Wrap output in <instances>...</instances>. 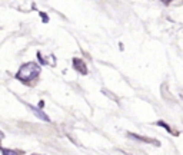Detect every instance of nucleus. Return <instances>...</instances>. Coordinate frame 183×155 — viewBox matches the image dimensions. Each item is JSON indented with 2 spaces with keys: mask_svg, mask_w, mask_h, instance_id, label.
I'll list each match as a JSON object with an SVG mask.
<instances>
[{
  "mask_svg": "<svg viewBox=\"0 0 183 155\" xmlns=\"http://www.w3.org/2000/svg\"><path fill=\"white\" fill-rule=\"evenodd\" d=\"M40 71H42V68L37 62H26L17 71L16 79L23 83H30L40 75Z\"/></svg>",
  "mask_w": 183,
  "mask_h": 155,
  "instance_id": "nucleus-1",
  "label": "nucleus"
},
{
  "mask_svg": "<svg viewBox=\"0 0 183 155\" xmlns=\"http://www.w3.org/2000/svg\"><path fill=\"white\" fill-rule=\"evenodd\" d=\"M72 63H73V68H74L80 75H87L89 73L87 66H86V63H85L83 59H80V57H73Z\"/></svg>",
  "mask_w": 183,
  "mask_h": 155,
  "instance_id": "nucleus-2",
  "label": "nucleus"
},
{
  "mask_svg": "<svg viewBox=\"0 0 183 155\" xmlns=\"http://www.w3.org/2000/svg\"><path fill=\"white\" fill-rule=\"evenodd\" d=\"M26 105H27V108H29V109H30V111H32L33 114L36 115V116L39 118V119H42V121H46V122H50V118H49V116H47L46 114H44L43 111H40L42 108L39 109V108H36V106L30 105V104H26Z\"/></svg>",
  "mask_w": 183,
  "mask_h": 155,
  "instance_id": "nucleus-3",
  "label": "nucleus"
},
{
  "mask_svg": "<svg viewBox=\"0 0 183 155\" xmlns=\"http://www.w3.org/2000/svg\"><path fill=\"white\" fill-rule=\"evenodd\" d=\"M128 135L129 137H132V138H135V139H139V141H143V142H152V144H156V145H157V142L153 141V139L143 138V137H140V135H135V134H132V132H128Z\"/></svg>",
  "mask_w": 183,
  "mask_h": 155,
  "instance_id": "nucleus-4",
  "label": "nucleus"
},
{
  "mask_svg": "<svg viewBox=\"0 0 183 155\" xmlns=\"http://www.w3.org/2000/svg\"><path fill=\"white\" fill-rule=\"evenodd\" d=\"M156 125H159V126H162V128H165L169 134H172V132H173V131H172V128H170V126H169L165 121H157V123H156Z\"/></svg>",
  "mask_w": 183,
  "mask_h": 155,
  "instance_id": "nucleus-5",
  "label": "nucleus"
},
{
  "mask_svg": "<svg viewBox=\"0 0 183 155\" xmlns=\"http://www.w3.org/2000/svg\"><path fill=\"white\" fill-rule=\"evenodd\" d=\"M37 59L40 60V63H42V65H47V60H46V59H43V56H42V53H40V52H37Z\"/></svg>",
  "mask_w": 183,
  "mask_h": 155,
  "instance_id": "nucleus-6",
  "label": "nucleus"
},
{
  "mask_svg": "<svg viewBox=\"0 0 183 155\" xmlns=\"http://www.w3.org/2000/svg\"><path fill=\"white\" fill-rule=\"evenodd\" d=\"M40 17L43 19V23H47L49 22V16L46 15V13H43V12H40Z\"/></svg>",
  "mask_w": 183,
  "mask_h": 155,
  "instance_id": "nucleus-7",
  "label": "nucleus"
},
{
  "mask_svg": "<svg viewBox=\"0 0 183 155\" xmlns=\"http://www.w3.org/2000/svg\"><path fill=\"white\" fill-rule=\"evenodd\" d=\"M3 154H22V151H9V149H1Z\"/></svg>",
  "mask_w": 183,
  "mask_h": 155,
  "instance_id": "nucleus-8",
  "label": "nucleus"
},
{
  "mask_svg": "<svg viewBox=\"0 0 183 155\" xmlns=\"http://www.w3.org/2000/svg\"><path fill=\"white\" fill-rule=\"evenodd\" d=\"M162 3H165V4H170L172 3V0H160Z\"/></svg>",
  "mask_w": 183,
  "mask_h": 155,
  "instance_id": "nucleus-9",
  "label": "nucleus"
},
{
  "mask_svg": "<svg viewBox=\"0 0 183 155\" xmlns=\"http://www.w3.org/2000/svg\"><path fill=\"white\" fill-rule=\"evenodd\" d=\"M44 106V101H40V104H39V108H43Z\"/></svg>",
  "mask_w": 183,
  "mask_h": 155,
  "instance_id": "nucleus-10",
  "label": "nucleus"
}]
</instances>
